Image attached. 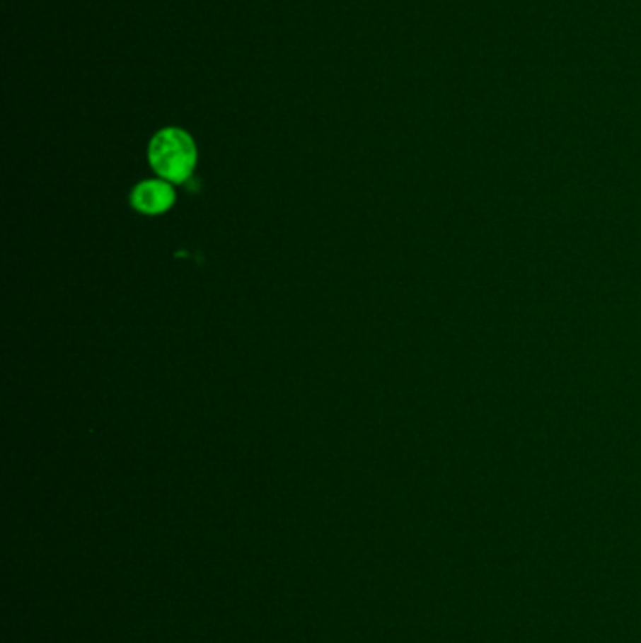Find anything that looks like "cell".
Listing matches in <instances>:
<instances>
[{
	"label": "cell",
	"mask_w": 641,
	"mask_h": 643,
	"mask_svg": "<svg viewBox=\"0 0 641 643\" xmlns=\"http://www.w3.org/2000/svg\"><path fill=\"white\" fill-rule=\"evenodd\" d=\"M175 192L168 183L145 181L132 192V205L143 214H160L173 205Z\"/></svg>",
	"instance_id": "cell-2"
},
{
	"label": "cell",
	"mask_w": 641,
	"mask_h": 643,
	"mask_svg": "<svg viewBox=\"0 0 641 643\" xmlns=\"http://www.w3.org/2000/svg\"><path fill=\"white\" fill-rule=\"evenodd\" d=\"M196 143L185 130H160L149 145V162L160 177L168 181L185 183L196 166Z\"/></svg>",
	"instance_id": "cell-1"
}]
</instances>
